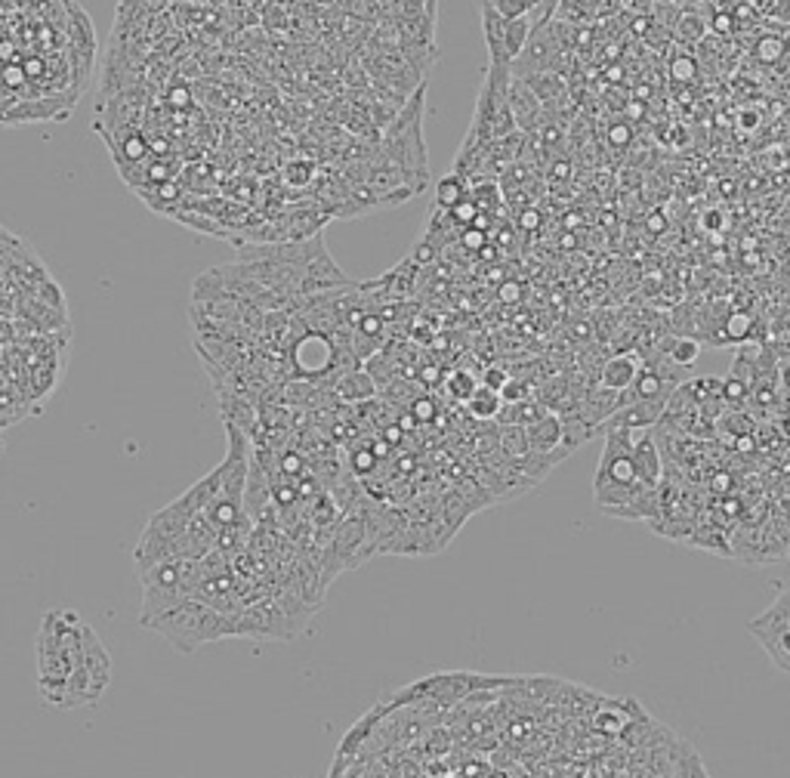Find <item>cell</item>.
<instances>
[{
  "label": "cell",
  "mask_w": 790,
  "mask_h": 778,
  "mask_svg": "<svg viewBox=\"0 0 790 778\" xmlns=\"http://www.w3.org/2000/svg\"><path fill=\"white\" fill-rule=\"evenodd\" d=\"M522 81L534 90V96L541 99L544 105L556 102L565 93V84H562V78L556 72H534V75H525Z\"/></svg>",
  "instance_id": "cell-11"
},
{
  "label": "cell",
  "mask_w": 790,
  "mask_h": 778,
  "mask_svg": "<svg viewBox=\"0 0 790 778\" xmlns=\"http://www.w3.org/2000/svg\"><path fill=\"white\" fill-rule=\"evenodd\" d=\"M781 380H784V386L790 389V365H784V371H781Z\"/></svg>",
  "instance_id": "cell-37"
},
{
  "label": "cell",
  "mask_w": 790,
  "mask_h": 778,
  "mask_svg": "<svg viewBox=\"0 0 790 778\" xmlns=\"http://www.w3.org/2000/svg\"><path fill=\"white\" fill-rule=\"evenodd\" d=\"M667 356H670V362L676 368H692L698 362V356H701V343L695 337H679V340L670 343Z\"/></svg>",
  "instance_id": "cell-16"
},
{
  "label": "cell",
  "mask_w": 790,
  "mask_h": 778,
  "mask_svg": "<svg viewBox=\"0 0 790 778\" xmlns=\"http://www.w3.org/2000/svg\"><path fill=\"white\" fill-rule=\"evenodd\" d=\"M630 461H633L636 479H639L642 485H652V488L661 485V479H664V461H661L658 442L652 439L649 430L636 433V442H633V451H630Z\"/></svg>",
  "instance_id": "cell-8"
},
{
  "label": "cell",
  "mask_w": 790,
  "mask_h": 778,
  "mask_svg": "<svg viewBox=\"0 0 790 778\" xmlns=\"http://www.w3.org/2000/svg\"><path fill=\"white\" fill-rule=\"evenodd\" d=\"M713 28H720V31H729V28H732V22H729V16H716V22H713Z\"/></svg>",
  "instance_id": "cell-35"
},
{
  "label": "cell",
  "mask_w": 790,
  "mask_h": 778,
  "mask_svg": "<svg viewBox=\"0 0 790 778\" xmlns=\"http://www.w3.org/2000/svg\"><path fill=\"white\" fill-rule=\"evenodd\" d=\"M466 198V180L460 173H448V176H442L439 180V186H436V204L442 207V210H451L454 204H460Z\"/></svg>",
  "instance_id": "cell-14"
},
{
  "label": "cell",
  "mask_w": 790,
  "mask_h": 778,
  "mask_svg": "<svg viewBox=\"0 0 790 778\" xmlns=\"http://www.w3.org/2000/svg\"><path fill=\"white\" fill-rule=\"evenodd\" d=\"M753 124H757V115H753V112H744V127H753Z\"/></svg>",
  "instance_id": "cell-36"
},
{
  "label": "cell",
  "mask_w": 790,
  "mask_h": 778,
  "mask_svg": "<svg viewBox=\"0 0 790 778\" xmlns=\"http://www.w3.org/2000/svg\"><path fill=\"white\" fill-rule=\"evenodd\" d=\"M479 214H482V210L476 207V201H473L470 195H466L460 204H454V207H451V217H454V223H463V226H473Z\"/></svg>",
  "instance_id": "cell-21"
},
{
  "label": "cell",
  "mask_w": 790,
  "mask_h": 778,
  "mask_svg": "<svg viewBox=\"0 0 790 778\" xmlns=\"http://www.w3.org/2000/svg\"><path fill=\"white\" fill-rule=\"evenodd\" d=\"M466 408H470L473 417H482V420H491L500 414V408H504V399H500L497 389H488V386H479L476 393L470 396V402H466Z\"/></svg>",
  "instance_id": "cell-12"
},
{
  "label": "cell",
  "mask_w": 790,
  "mask_h": 778,
  "mask_svg": "<svg viewBox=\"0 0 790 778\" xmlns=\"http://www.w3.org/2000/svg\"><path fill=\"white\" fill-rule=\"evenodd\" d=\"M507 99H510V109H513V118H516V127H519L522 133H534V130H541V127H544V102L534 96V90H531L522 78L513 75Z\"/></svg>",
  "instance_id": "cell-7"
},
{
  "label": "cell",
  "mask_w": 790,
  "mask_h": 778,
  "mask_svg": "<svg viewBox=\"0 0 790 778\" xmlns=\"http://www.w3.org/2000/svg\"><path fill=\"white\" fill-rule=\"evenodd\" d=\"M340 396L349 399V402H365L374 396V380L368 374L358 377V371H352L343 383H340Z\"/></svg>",
  "instance_id": "cell-17"
},
{
  "label": "cell",
  "mask_w": 790,
  "mask_h": 778,
  "mask_svg": "<svg viewBox=\"0 0 790 778\" xmlns=\"http://www.w3.org/2000/svg\"><path fill=\"white\" fill-rule=\"evenodd\" d=\"M676 81H692L695 78V62L689 59V56H679L676 62H673V72H670Z\"/></svg>",
  "instance_id": "cell-25"
},
{
  "label": "cell",
  "mask_w": 790,
  "mask_h": 778,
  "mask_svg": "<svg viewBox=\"0 0 790 778\" xmlns=\"http://www.w3.org/2000/svg\"><path fill=\"white\" fill-rule=\"evenodd\" d=\"M531 13L528 16H522V19H510L507 22V56H510V62H516L519 56H522V50L528 47V41H531Z\"/></svg>",
  "instance_id": "cell-13"
},
{
  "label": "cell",
  "mask_w": 790,
  "mask_h": 778,
  "mask_svg": "<svg viewBox=\"0 0 790 778\" xmlns=\"http://www.w3.org/2000/svg\"><path fill=\"white\" fill-rule=\"evenodd\" d=\"M753 334V315L747 312H729L726 322H723V331H720V343H744L750 340Z\"/></svg>",
  "instance_id": "cell-15"
},
{
  "label": "cell",
  "mask_w": 790,
  "mask_h": 778,
  "mask_svg": "<svg viewBox=\"0 0 790 778\" xmlns=\"http://www.w3.org/2000/svg\"><path fill=\"white\" fill-rule=\"evenodd\" d=\"M479 16H482V34H485L491 65H513L507 56V22L510 19L500 16L488 0H479Z\"/></svg>",
  "instance_id": "cell-9"
},
{
  "label": "cell",
  "mask_w": 790,
  "mask_h": 778,
  "mask_svg": "<svg viewBox=\"0 0 790 778\" xmlns=\"http://www.w3.org/2000/svg\"><path fill=\"white\" fill-rule=\"evenodd\" d=\"M500 399H504V405H516V402H525L528 393H525V383L522 380H507V386L500 389Z\"/></svg>",
  "instance_id": "cell-24"
},
{
  "label": "cell",
  "mask_w": 790,
  "mask_h": 778,
  "mask_svg": "<svg viewBox=\"0 0 790 778\" xmlns=\"http://www.w3.org/2000/svg\"><path fill=\"white\" fill-rule=\"evenodd\" d=\"M747 383L744 380H738V377H726L723 380V399L726 402H732V405H741L744 399H747Z\"/></svg>",
  "instance_id": "cell-22"
},
{
  "label": "cell",
  "mask_w": 790,
  "mask_h": 778,
  "mask_svg": "<svg viewBox=\"0 0 790 778\" xmlns=\"http://www.w3.org/2000/svg\"><path fill=\"white\" fill-rule=\"evenodd\" d=\"M750 633L781 670H790V593H784L763 618L750 621Z\"/></svg>",
  "instance_id": "cell-5"
},
{
  "label": "cell",
  "mask_w": 790,
  "mask_h": 778,
  "mask_svg": "<svg viewBox=\"0 0 790 778\" xmlns=\"http://www.w3.org/2000/svg\"><path fill=\"white\" fill-rule=\"evenodd\" d=\"M781 53V44L778 41H763V47H760V56L763 59H775Z\"/></svg>",
  "instance_id": "cell-32"
},
{
  "label": "cell",
  "mask_w": 790,
  "mask_h": 778,
  "mask_svg": "<svg viewBox=\"0 0 790 778\" xmlns=\"http://www.w3.org/2000/svg\"><path fill=\"white\" fill-rule=\"evenodd\" d=\"M142 584V612H139V627L183 606L186 599L195 596L198 575H201V559H164L155 562L149 569L136 572Z\"/></svg>",
  "instance_id": "cell-3"
},
{
  "label": "cell",
  "mask_w": 790,
  "mask_h": 778,
  "mask_svg": "<svg viewBox=\"0 0 790 778\" xmlns=\"http://www.w3.org/2000/svg\"><path fill=\"white\" fill-rule=\"evenodd\" d=\"M445 389L451 393V399H457V402H470V396H473L476 389H479V383H476V377H473V374H466V371H454V374L448 377Z\"/></svg>",
  "instance_id": "cell-19"
},
{
  "label": "cell",
  "mask_w": 790,
  "mask_h": 778,
  "mask_svg": "<svg viewBox=\"0 0 790 778\" xmlns=\"http://www.w3.org/2000/svg\"><path fill=\"white\" fill-rule=\"evenodd\" d=\"M500 300H507V303H516V300H519V285H513V281H510V285H504V288H500Z\"/></svg>",
  "instance_id": "cell-33"
},
{
  "label": "cell",
  "mask_w": 790,
  "mask_h": 778,
  "mask_svg": "<svg viewBox=\"0 0 790 778\" xmlns=\"http://www.w3.org/2000/svg\"><path fill=\"white\" fill-rule=\"evenodd\" d=\"M312 176H315V164L312 161H291V164L284 167V183L287 186L303 189V186L312 183Z\"/></svg>",
  "instance_id": "cell-20"
},
{
  "label": "cell",
  "mask_w": 790,
  "mask_h": 778,
  "mask_svg": "<svg viewBox=\"0 0 790 778\" xmlns=\"http://www.w3.org/2000/svg\"><path fill=\"white\" fill-rule=\"evenodd\" d=\"M115 677V664L109 649L102 646L96 627H87L84 636V655L75 667V674L68 680L65 698H62V711H75V707H93L99 704V698L109 692Z\"/></svg>",
  "instance_id": "cell-4"
},
{
  "label": "cell",
  "mask_w": 790,
  "mask_h": 778,
  "mask_svg": "<svg viewBox=\"0 0 790 778\" xmlns=\"http://www.w3.org/2000/svg\"><path fill=\"white\" fill-rule=\"evenodd\" d=\"M142 627L158 633L161 640H167L176 652H183V655H192L204 643H217V640H229V636H241L235 618L217 612L213 606L201 603V599H195V596L186 599L183 606H176V609L146 621Z\"/></svg>",
  "instance_id": "cell-2"
},
{
  "label": "cell",
  "mask_w": 790,
  "mask_h": 778,
  "mask_svg": "<svg viewBox=\"0 0 790 778\" xmlns=\"http://www.w3.org/2000/svg\"><path fill=\"white\" fill-rule=\"evenodd\" d=\"M414 411H417L420 420H429V417H433V411H436V405H429V399H420V402L414 405Z\"/></svg>",
  "instance_id": "cell-31"
},
{
  "label": "cell",
  "mask_w": 790,
  "mask_h": 778,
  "mask_svg": "<svg viewBox=\"0 0 790 778\" xmlns=\"http://www.w3.org/2000/svg\"><path fill=\"white\" fill-rule=\"evenodd\" d=\"M507 380H510V377H507V371H500V368H488V371H485V383H482V386H488V389H497V393H500V389L507 386Z\"/></svg>",
  "instance_id": "cell-27"
},
{
  "label": "cell",
  "mask_w": 790,
  "mask_h": 778,
  "mask_svg": "<svg viewBox=\"0 0 790 778\" xmlns=\"http://www.w3.org/2000/svg\"><path fill=\"white\" fill-rule=\"evenodd\" d=\"M621 4L633 13H649L655 7V0H621Z\"/></svg>",
  "instance_id": "cell-30"
},
{
  "label": "cell",
  "mask_w": 790,
  "mask_h": 778,
  "mask_svg": "<svg viewBox=\"0 0 790 778\" xmlns=\"http://www.w3.org/2000/svg\"><path fill=\"white\" fill-rule=\"evenodd\" d=\"M485 241H488V235H485L482 229H476V226H470V229L463 232V244H466V247H473V251L485 247Z\"/></svg>",
  "instance_id": "cell-28"
},
{
  "label": "cell",
  "mask_w": 790,
  "mask_h": 778,
  "mask_svg": "<svg viewBox=\"0 0 790 778\" xmlns=\"http://www.w3.org/2000/svg\"><path fill=\"white\" fill-rule=\"evenodd\" d=\"M608 139H612V146H627L630 143V127L627 124H615L608 130Z\"/></svg>",
  "instance_id": "cell-29"
},
{
  "label": "cell",
  "mask_w": 790,
  "mask_h": 778,
  "mask_svg": "<svg viewBox=\"0 0 790 778\" xmlns=\"http://www.w3.org/2000/svg\"><path fill=\"white\" fill-rule=\"evenodd\" d=\"M525 436H528V448L531 454L544 457V461L556 464L568 454L562 448V439H565V427H562V417L559 414H544L541 420H534L525 427Z\"/></svg>",
  "instance_id": "cell-6"
},
{
  "label": "cell",
  "mask_w": 790,
  "mask_h": 778,
  "mask_svg": "<svg viewBox=\"0 0 790 778\" xmlns=\"http://www.w3.org/2000/svg\"><path fill=\"white\" fill-rule=\"evenodd\" d=\"M682 754H676V778H710L701 757L689 748V745H679Z\"/></svg>",
  "instance_id": "cell-18"
},
{
  "label": "cell",
  "mask_w": 790,
  "mask_h": 778,
  "mask_svg": "<svg viewBox=\"0 0 790 778\" xmlns=\"http://www.w3.org/2000/svg\"><path fill=\"white\" fill-rule=\"evenodd\" d=\"M642 365L633 352H621V356H612L605 365H602V374H599V386L605 389H615V393H624V389L633 386V380L639 377Z\"/></svg>",
  "instance_id": "cell-10"
},
{
  "label": "cell",
  "mask_w": 790,
  "mask_h": 778,
  "mask_svg": "<svg viewBox=\"0 0 790 778\" xmlns=\"http://www.w3.org/2000/svg\"><path fill=\"white\" fill-rule=\"evenodd\" d=\"M537 223H541V220H537L534 210H528V214H522V226H525V229H534Z\"/></svg>",
  "instance_id": "cell-34"
},
{
  "label": "cell",
  "mask_w": 790,
  "mask_h": 778,
  "mask_svg": "<svg viewBox=\"0 0 790 778\" xmlns=\"http://www.w3.org/2000/svg\"><path fill=\"white\" fill-rule=\"evenodd\" d=\"M470 198L476 201V207L482 210V214H485V210H494V207H497V189H494L491 183H485V186H476Z\"/></svg>",
  "instance_id": "cell-23"
},
{
  "label": "cell",
  "mask_w": 790,
  "mask_h": 778,
  "mask_svg": "<svg viewBox=\"0 0 790 778\" xmlns=\"http://www.w3.org/2000/svg\"><path fill=\"white\" fill-rule=\"evenodd\" d=\"M90 621L75 609H50L38 627L34 655H38V692L50 707L62 711L68 680L84 655V636Z\"/></svg>",
  "instance_id": "cell-1"
},
{
  "label": "cell",
  "mask_w": 790,
  "mask_h": 778,
  "mask_svg": "<svg viewBox=\"0 0 790 778\" xmlns=\"http://www.w3.org/2000/svg\"><path fill=\"white\" fill-rule=\"evenodd\" d=\"M704 34V22H698L695 16H682V38L686 41H698Z\"/></svg>",
  "instance_id": "cell-26"
}]
</instances>
